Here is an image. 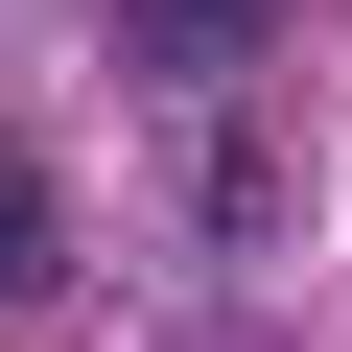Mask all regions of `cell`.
I'll use <instances>...</instances> for the list:
<instances>
[{
	"label": "cell",
	"instance_id": "obj_1",
	"mask_svg": "<svg viewBox=\"0 0 352 352\" xmlns=\"http://www.w3.org/2000/svg\"><path fill=\"white\" fill-rule=\"evenodd\" d=\"M258 24H282V0H118V47H141V71H235Z\"/></svg>",
	"mask_w": 352,
	"mask_h": 352
},
{
	"label": "cell",
	"instance_id": "obj_2",
	"mask_svg": "<svg viewBox=\"0 0 352 352\" xmlns=\"http://www.w3.org/2000/svg\"><path fill=\"white\" fill-rule=\"evenodd\" d=\"M188 212H212V235H282V164H258V141H235V118H212V141H188Z\"/></svg>",
	"mask_w": 352,
	"mask_h": 352
},
{
	"label": "cell",
	"instance_id": "obj_3",
	"mask_svg": "<svg viewBox=\"0 0 352 352\" xmlns=\"http://www.w3.org/2000/svg\"><path fill=\"white\" fill-rule=\"evenodd\" d=\"M0 282H47V164H0Z\"/></svg>",
	"mask_w": 352,
	"mask_h": 352
}]
</instances>
